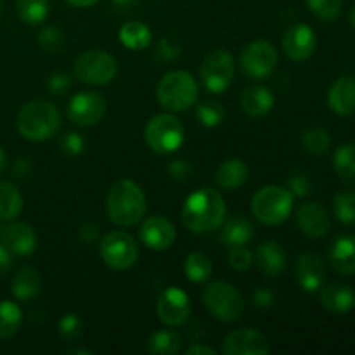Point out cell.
<instances>
[{"instance_id": "f1b7e54d", "label": "cell", "mask_w": 355, "mask_h": 355, "mask_svg": "<svg viewBox=\"0 0 355 355\" xmlns=\"http://www.w3.org/2000/svg\"><path fill=\"white\" fill-rule=\"evenodd\" d=\"M120 42L130 51H142L151 42V30L141 21H128L120 28Z\"/></svg>"}, {"instance_id": "ffe728a7", "label": "cell", "mask_w": 355, "mask_h": 355, "mask_svg": "<svg viewBox=\"0 0 355 355\" xmlns=\"http://www.w3.org/2000/svg\"><path fill=\"white\" fill-rule=\"evenodd\" d=\"M328 106L338 116L355 114V76H340L328 92Z\"/></svg>"}, {"instance_id": "44dd1931", "label": "cell", "mask_w": 355, "mask_h": 355, "mask_svg": "<svg viewBox=\"0 0 355 355\" xmlns=\"http://www.w3.org/2000/svg\"><path fill=\"white\" fill-rule=\"evenodd\" d=\"M253 262L267 277H277L286 269V252L276 241H266L257 248Z\"/></svg>"}, {"instance_id": "2e32d148", "label": "cell", "mask_w": 355, "mask_h": 355, "mask_svg": "<svg viewBox=\"0 0 355 355\" xmlns=\"http://www.w3.org/2000/svg\"><path fill=\"white\" fill-rule=\"evenodd\" d=\"M315 47H318V38L314 30L307 24H295L283 37V51L291 61H305L314 54Z\"/></svg>"}, {"instance_id": "6da1fadb", "label": "cell", "mask_w": 355, "mask_h": 355, "mask_svg": "<svg viewBox=\"0 0 355 355\" xmlns=\"http://www.w3.org/2000/svg\"><path fill=\"white\" fill-rule=\"evenodd\" d=\"M182 222L194 234L217 231L225 218L224 198L211 187H203L191 194L182 208Z\"/></svg>"}, {"instance_id": "7a4b0ae2", "label": "cell", "mask_w": 355, "mask_h": 355, "mask_svg": "<svg viewBox=\"0 0 355 355\" xmlns=\"http://www.w3.org/2000/svg\"><path fill=\"white\" fill-rule=\"evenodd\" d=\"M106 210L111 220L120 227H132L139 224L148 210L144 191L134 180H118L107 193Z\"/></svg>"}, {"instance_id": "681fc988", "label": "cell", "mask_w": 355, "mask_h": 355, "mask_svg": "<svg viewBox=\"0 0 355 355\" xmlns=\"http://www.w3.org/2000/svg\"><path fill=\"white\" fill-rule=\"evenodd\" d=\"M10 266H12V260H10V253L7 252L6 246H0V277L6 276L9 272Z\"/></svg>"}, {"instance_id": "60d3db41", "label": "cell", "mask_w": 355, "mask_h": 355, "mask_svg": "<svg viewBox=\"0 0 355 355\" xmlns=\"http://www.w3.org/2000/svg\"><path fill=\"white\" fill-rule=\"evenodd\" d=\"M227 262L234 270H238V272H245V270H248L250 267H252L253 255L250 250L245 248V246H236V248H231Z\"/></svg>"}, {"instance_id": "ee69618b", "label": "cell", "mask_w": 355, "mask_h": 355, "mask_svg": "<svg viewBox=\"0 0 355 355\" xmlns=\"http://www.w3.org/2000/svg\"><path fill=\"white\" fill-rule=\"evenodd\" d=\"M168 175L172 177L175 182H187L193 177V166L186 162V159H175L170 163Z\"/></svg>"}, {"instance_id": "8d00e7d4", "label": "cell", "mask_w": 355, "mask_h": 355, "mask_svg": "<svg viewBox=\"0 0 355 355\" xmlns=\"http://www.w3.org/2000/svg\"><path fill=\"white\" fill-rule=\"evenodd\" d=\"M333 208L335 215L342 224L354 225L355 224V193L352 191H343L333 198Z\"/></svg>"}, {"instance_id": "52a82bcc", "label": "cell", "mask_w": 355, "mask_h": 355, "mask_svg": "<svg viewBox=\"0 0 355 355\" xmlns=\"http://www.w3.org/2000/svg\"><path fill=\"white\" fill-rule=\"evenodd\" d=\"M184 125L172 114H156L144 128V141L158 155H170L182 146Z\"/></svg>"}, {"instance_id": "f546056e", "label": "cell", "mask_w": 355, "mask_h": 355, "mask_svg": "<svg viewBox=\"0 0 355 355\" xmlns=\"http://www.w3.org/2000/svg\"><path fill=\"white\" fill-rule=\"evenodd\" d=\"M333 166L347 186L355 187V144H343L333 156Z\"/></svg>"}, {"instance_id": "7dc6e473", "label": "cell", "mask_w": 355, "mask_h": 355, "mask_svg": "<svg viewBox=\"0 0 355 355\" xmlns=\"http://www.w3.org/2000/svg\"><path fill=\"white\" fill-rule=\"evenodd\" d=\"M252 302L255 307L269 309L276 304V295L270 290H267V288H259V290H255V293H253Z\"/></svg>"}, {"instance_id": "603a6c76", "label": "cell", "mask_w": 355, "mask_h": 355, "mask_svg": "<svg viewBox=\"0 0 355 355\" xmlns=\"http://www.w3.org/2000/svg\"><path fill=\"white\" fill-rule=\"evenodd\" d=\"M329 262L338 274H355V236L343 234L333 241L329 248Z\"/></svg>"}, {"instance_id": "cb8c5ba5", "label": "cell", "mask_w": 355, "mask_h": 355, "mask_svg": "<svg viewBox=\"0 0 355 355\" xmlns=\"http://www.w3.org/2000/svg\"><path fill=\"white\" fill-rule=\"evenodd\" d=\"M276 97L267 87L253 85L241 96V107L250 118H262L274 107Z\"/></svg>"}, {"instance_id": "836d02e7", "label": "cell", "mask_w": 355, "mask_h": 355, "mask_svg": "<svg viewBox=\"0 0 355 355\" xmlns=\"http://www.w3.org/2000/svg\"><path fill=\"white\" fill-rule=\"evenodd\" d=\"M16 9L19 19L33 26L49 16V0H16Z\"/></svg>"}, {"instance_id": "4316f807", "label": "cell", "mask_w": 355, "mask_h": 355, "mask_svg": "<svg viewBox=\"0 0 355 355\" xmlns=\"http://www.w3.org/2000/svg\"><path fill=\"white\" fill-rule=\"evenodd\" d=\"M253 234H255V229H253L252 222L238 215V217H232L231 220H227V224L222 227L220 241L225 248H236V246L248 245Z\"/></svg>"}, {"instance_id": "3957f363", "label": "cell", "mask_w": 355, "mask_h": 355, "mask_svg": "<svg viewBox=\"0 0 355 355\" xmlns=\"http://www.w3.org/2000/svg\"><path fill=\"white\" fill-rule=\"evenodd\" d=\"M61 128V113L49 101H30L17 114V130L28 141H47Z\"/></svg>"}, {"instance_id": "7c38bea8", "label": "cell", "mask_w": 355, "mask_h": 355, "mask_svg": "<svg viewBox=\"0 0 355 355\" xmlns=\"http://www.w3.org/2000/svg\"><path fill=\"white\" fill-rule=\"evenodd\" d=\"M107 111V103L99 92H80L69 101L68 118L78 127H92L104 118Z\"/></svg>"}, {"instance_id": "e0dca14e", "label": "cell", "mask_w": 355, "mask_h": 355, "mask_svg": "<svg viewBox=\"0 0 355 355\" xmlns=\"http://www.w3.org/2000/svg\"><path fill=\"white\" fill-rule=\"evenodd\" d=\"M295 277L298 286L307 293L321 290L326 281V266L315 253H304L295 262Z\"/></svg>"}, {"instance_id": "5bb4252c", "label": "cell", "mask_w": 355, "mask_h": 355, "mask_svg": "<svg viewBox=\"0 0 355 355\" xmlns=\"http://www.w3.org/2000/svg\"><path fill=\"white\" fill-rule=\"evenodd\" d=\"M222 354L225 355H267L270 354L269 340L260 331L250 328H239L229 333L222 343Z\"/></svg>"}, {"instance_id": "74e56055", "label": "cell", "mask_w": 355, "mask_h": 355, "mask_svg": "<svg viewBox=\"0 0 355 355\" xmlns=\"http://www.w3.org/2000/svg\"><path fill=\"white\" fill-rule=\"evenodd\" d=\"M311 12L321 21L331 23L338 19L343 9V0H307Z\"/></svg>"}, {"instance_id": "9f6ffc18", "label": "cell", "mask_w": 355, "mask_h": 355, "mask_svg": "<svg viewBox=\"0 0 355 355\" xmlns=\"http://www.w3.org/2000/svg\"><path fill=\"white\" fill-rule=\"evenodd\" d=\"M350 24H352V28L355 30V6L352 7V10H350Z\"/></svg>"}, {"instance_id": "f5cc1de1", "label": "cell", "mask_w": 355, "mask_h": 355, "mask_svg": "<svg viewBox=\"0 0 355 355\" xmlns=\"http://www.w3.org/2000/svg\"><path fill=\"white\" fill-rule=\"evenodd\" d=\"M68 3H71V6L75 7H92L94 3H97V0H66Z\"/></svg>"}, {"instance_id": "83f0119b", "label": "cell", "mask_w": 355, "mask_h": 355, "mask_svg": "<svg viewBox=\"0 0 355 355\" xmlns=\"http://www.w3.org/2000/svg\"><path fill=\"white\" fill-rule=\"evenodd\" d=\"M23 210V196L14 184L0 180V220H14Z\"/></svg>"}, {"instance_id": "b9f144b4", "label": "cell", "mask_w": 355, "mask_h": 355, "mask_svg": "<svg viewBox=\"0 0 355 355\" xmlns=\"http://www.w3.org/2000/svg\"><path fill=\"white\" fill-rule=\"evenodd\" d=\"M288 189L291 191L293 196H307L312 193V182L305 173L295 172L288 179Z\"/></svg>"}, {"instance_id": "816d5d0a", "label": "cell", "mask_w": 355, "mask_h": 355, "mask_svg": "<svg viewBox=\"0 0 355 355\" xmlns=\"http://www.w3.org/2000/svg\"><path fill=\"white\" fill-rule=\"evenodd\" d=\"M215 354H217V350L207 345H200V343L191 345L189 349L186 350V355H215Z\"/></svg>"}, {"instance_id": "484cf974", "label": "cell", "mask_w": 355, "mask_h": 355, "mask_svg": "<svg viewBox=\"0 0 355 355\" xmlns=\"http://www.w3.org/2000/svg\"><path fill=\"white\" fill-rule=\"evenodd\" d=\"M42 291V276L33 267H21L12 277V295L21 302H30Z\"/></svg>"}, {"instance_id": "1f68e13d", "label": "cell", "mask_w": 355, "mask_h": 355, "mask_svg": "<svg viewBox=\"0 0 355 355\" xmlns=\"http://www.w3.org/2000/svg\"><path fill=\"white\" fill-rule=\"evenodd\" d=\"M184 272H186V277L191 283H207L210 279L211 272H214V263H211V260L205 253L194 252L186 259Z\"/></svg>"}, {"instance_id": "6f0895ef", "label": "cell", "mask_w": 355, "mask_h": 355, "mask_svg": "<svg viewBox=\"0 0 355 355\" xmlns=\"http://www.w3.org/2000/svg\"><path fill=\"white\" fill-rule=\"evenodd\" d=\"M3 10V0H0V12Z\"/></svg>"}, {"instance_id": "4dcf8cb0", "label": "cell", "mask_w": 355, "mask_h": 355, "mask_svg": "<svg viewBox=\"0 0 355 355\" xmlns=\"http://www.w3.org/2000/svg\"><path fill=\"white\" fill-rule=\"evenodd\" d=\"M23 324V312L14 302H0V340H9L19 331Z\"/></svg>"}, {"instance_id": "9c48e42d", "label": "cell", "mask_w": 355, "mask_h": 355, "mask_svg": "<svg viewBox=\"0 0 355 355\" xmlns=\"http://www.w3.org/2000/svg\"><path fill=\"white\" fill-rule=\"evenodd\" d=\"M101 259L113 270H128L139 259V245L123 231L110 232L101 243Z\"/></svg>"}, {"instance_id": "d6a6232c", "label": "cell", "mask_w": 355, "mask_h": 355, "mask_svg": "<svg viewBox=\"0 0 355 355\" xmlns=\"http://www.w3.org/2000/svg\"><path fill=\"white\" fill-rule=\"evenodd\" d=\"M182 349V338L175 331L162 329L148 340V350L156 355H175Z\"/></svg>"}, {"instance_id": "f907efd6", "label": "cell", "mask_w": 355, "mask_h": 355, "mask_svg": "<svg viewBox=\"0 0 355 355\" xmlns=\"http://www.w3.org/2000/svg\"><path fill=\"white\" fill-rule=\"evenodd\" d=\"M97 234H99V231H97L96 225L87 224V225H83L82 229H80V238H82L83 241H87V243L96 241V239H97Z\"/></svg>"}, {"instance_id": "bcb514c9", "label": "cell", "mask_w": 355, "mask_h": 355, "mask_svg": "<svg viewBox=\"0 0 355 355\" xmlns=\"http://www.w3.org/2000/svg\"><path fill=\"white\" fill-rule=\"evenodd\" d=\"M69 85H71V80H69V76L66 73L59 71L49 76L47 87L52 94H62L64 90L69 89Z\"/></svg>"}, {"instance_id": "e575fe53", "label": "cell", "mask_w": 355, "mask_h": 355, "mask_svg": "<svg viewBox=\"0 0 355 355\" xmlns=\"http://www.w3.org/2000/svg\"><path fill=\"white\" fill-rule=\"evenodd\" d=\"M331 144L328 130L324 128H307L302 134V146L311 155H324Z\"/></svg>"}, {"instance_id": "ac0fdd59", "label": "cell", "mask_w": 355, "mask_h": 355, "mask_svg": "<svg viewBox=\"0 0 355 355\" xmlns=\"http://www.w3.org/2000/svg\"><path fill=\"white\" fill-rule=\"evenodd\" d=\"M297 224L309 238H324L331 229V220L324 207L314 201H307L297 211Z\"/></svg>"}, {"instance_id": "7402d4cb", "label": "cell", "mask_w": 355, "mask_h": 355, "mask_svg": "<svg viewBox=\"0 0 355 355\" xmlns=\"http://www.w3.org/2000/svg\"><path fill=\"white\" fill-rule=\"evenodd\" d=\"M321 305L331 314H347L355 307L354 288L342 283L329 284L321 291Z\"/></svg>"}, {"instance_id": "9a60e30c", "label": "cell", "mask_w": 355, "mask_h": 355, "mask_svg": "<svg viewBox=\"0 0 355 355\" xmlns=\"http://www.w3.org/2000/svg\"><path fill=\"white\" fill-rule=\"evenodd\" d=\"M139 236L148 248L155 250V252H165V250L172 248L173 243H175L177 231L168 218L155 215V217H149L148 220H144Z\"/></svg>"}, {"instance_id": "11a10c76", "label": "cell", "mask_w": 355, "mask_h": 355, "mask_svg": "<svg viewBox=\"0 0 355 355\" xmlns=\"http://www.w3.org/2000/svg\"><path fill=\"white\" fill-rule=\"evenodd\" d=\"M66 354H85V355H92V350H85V349H68Z\"/></svg>"}, {"instance_id": "7bdbcfd3", "label": "cell", "mask_w": 355, "mask_h": 355, "mask_svg": "<svg viewBox=\"0 0 355 355\" xmlns=\"http://www.w3.org/2000/svg\"><path fill=\"white\" fill-rule=\"evenodd\" d=\"M61 148L66 155L78 156L85 149V139L80 134H76V132H68V134L61 137Z\"/></svg>"}, {"instance_id": "ab89813d", "label": "cell", "mask_w": 355, "mask_h": 355, "mask_svg": "<svg viewBox=\"0 0 355 355\" xmlns=\"http://www.w3.org/2000/svg\"><path fill=\"white\" fill-rule=\"evenodd\" d=\"M38 44L44 49L45 52H51V54H58V52L62 51L66 40L64 35L54 26H45L44 30H40L38 33Z\"/></svg>"}, {"instance_id": "680465c9", "label": "cell", "mask_w": 355, "mask_h": 355, "mask_svg": "<svg viewBox=\"0 0 355 355\" xmlns=\"http://www.w3.org/2000/svg\"><path fill=\"white\" fill-rule=\"evenodd\" d=\"M116 2H130V0H116Z\"/></svg>"}, {"instance_id": "30bf717a", "label": "cell", "mask_w": 355, "mask_h": 355, "mask_svg": "<svg viewBox=\"0 0 355 355\" xmlns=\"http://www.w3.org/2000/svg\"><path fill=\"white\" fill-rule=\"evenodd\" d=\"M118 73V62L104 51H89L75 62V75L90 85H107Z\"/></svg>"}, {"instance_id": "f6af8a7d", "label": "cell", "mask_w": 355, "mask_h": 355, "mask_svg": "<svg viewBox=\"0 0 355 355\" xmlns=\"http://www.w3.org/2000/svg\"><path fill=\"white\" fill-rule=\"evenodd\" d=\"M179 47H175V45L170 40H166V38L158 44V49H156V59H158L159 62H170L173 61V59L179 58Z\"/></svg>"}, {"instance_id": "db71d44e", "label": "cell", "mask_w": 355, "mask_h": 355, "mask_svg": "<svg viewBox=\"0 0 355 355\" xmlns=\"http://www.w3.org/2000/svg\"><path fill=\"white\" fill-rule=\"evenodd\" d=\"M6 165H7V156H6V151L2 149V146H0V173L3 172Z\"/></svg>"}, {"instance_id": "ba28073f", "label": "cell", "mask_w": 355, "mask_h": 355, "mask_svg": "<svg viewBox=\"0 0 355 355\" xmlns=\"http://www.w3.org/2000/svg\"><path fill=\"white\" fill-rule=\"evenodd\" d=\"M234 58L227 49H215L201 64V80L208 92L224 94L234 80Z\"/></svg>"}, {"instance_id": "8992f818", "label": "cell", "mask_w": 355, "mask_h": 355, "mask_svg": "<svg viewBox=\"0 0 355 355\" xmlns=\"http://www.w3.org/2000/svg\"><path fill=\"white\" fill-rule=\"evenodd\" d=\"M203 304L215 319L222 322H234L245 312L241 293L227 281H215L203 291Z\"/></svg>"}, {"instance_id": "5b68a950", "label": "cell", "mask_w": 355, "mask_h": 355, "mask_svg": "<svg viewBox=\"0 0 355 355\" xmlns=\"http://www.w3.org/2000/svg\"><path fill=\"white\" fill-rule=\"evenodd\" d=\"M293 198L288 187L266 186L253 196L252 211L262 224L279 225L291 215Z\"/></svg>"}, {"instance_id": "d590c367", "label": "cell", "mask_w": 355, "mask_h": 355, "mask_svg": "<svg viewBox=\"0 0 355 355\" xmlns=\"http://www.w3.org/2000/svg\"><path fill=\"white\" fill-rule=\"evenodd\" d=\"M196 118L203 127L215 128L224 123L225 110L222 107V104L215 103V101H205V103L198 104Z\"/></svg>"}, {"instance_id": "c3c4849f", "label": "cell", "mask_w": 355, "mask_h": 355, "mask_svg": "<svg viewBox=\"0 0 355 355\" xmlns=\"http://www.w3.org/2000/svg\"><path fill=\"white\" fill-rule=\"evenodd\" d=\"M12 172H14V177H16V179L24 180L31 175V172H33V165H31L30 159L19 158V159H16V163H14Z\"/></svg>"}, {"instance_id": "d6986e66", "label": "cell", "mask_w": 355, "mask_h": 355, "mask_svg": "<svg viewBox=\"0 0 355 355\" xmlns=\"http://www.w3.org/2000/svg\"><path fill=\"white\" fill-rule=\"evenodd\" d=\"M2 243L10 255L24 257L37 250V234L24 222H12L2 231Z\"/></svg>"}, {"instance_id": "277c9868", "label": "cell", "mask_w": 355, "mask_h": 355, "mask_svg": "<svg viewBox=\"0 0 355 355\" xmlns=\"http://www.w3.org/2000/svg\"><path fill=\"white\" fill-rule=\"evenodd\" d=\"M198 94L200 90H198L196 80L182 69L166 73L156 87L158 103L165 110L173 111V113H182L194 106L198 101Z\"/></svg>"}, {"instance_id": "8fae6325", "label": "cell", "mask_w": 355, "mask_h": 355, "mask_svg": "<svg viewBox=\"0 0 355 355\" xmlns=\"http://www.w3.org/2000/svg\"><path fill=\"white\" fill-rule=\"evenodd\" d=\"M239 64L245 75L253 80H263L274 71L277 64V51L266 40H255L241 52Z\"/></svg>"}, {"instance_id": "f35d334b", "label": "cell", "mask_w": 355, "mask_h": 355, "mask_svg": "<svg viewBox=\"0 0 355 355\" xmlns=\"http://www.w3.org/2000/svg\"><path fill=\"white\" fill-rule=\"evenodd\" d=\"M82 319H80V315L73 314V312L62 315L61 321H59L58 324V333L59 336H61V340H64V342H75V340H78L80 336H82Z\"/></svg>"}, {"instance_id": "4fadbf2b", "label": "cell", "mask_w": 355, "mask_h": 355, "mask_svg": "<svg viewBox=\"0 0 355 355\" xmlns=\"http://www.w3.org/2000/svg\"><path fill=\"white\" fill-rule=\"evenodd\" d=\"M158 319L168 328L182 326L191 315V300L180 288H166L156 304Z\"/></svg>"}, {"instance_id": "d4e9b609", "label": "cell", "mask_w": 355, "mask_h": 355, "mask_svg": "<svg viewBox=\"0 0 355 355\" xmlns=\"http://www.w3.org/2000/svg\"><path fill=\"white\" fill-rule=\"evenodd\" d=\"M215 180L225 191L239 189L248 180V166L239 158L225 159L215 172Z\"/></svg>"}]
</instances>
